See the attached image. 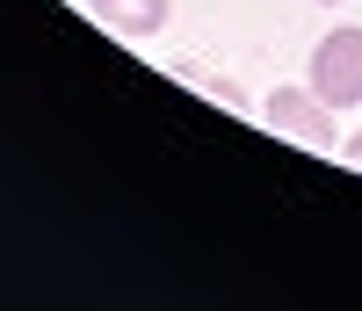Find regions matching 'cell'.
I'll list each match as a JSON object with an SVG mask.
<instances>
[{"instance_id":"1","label":"cell","mask_w":362,"mask_h":311,"mask_svg":"<svg viewBox=\"0 0 362 311\" xmlns=\"http://www.w3.org/2000/svg\"><path fill=\"white\" fill-rule=\"evenodd\" d=\"M261 123L276 138L305 145V152H334V102H319L312 87H276L268 109H261Z\"/></svg>"},{"instance_id":"2","label":"cell","mask_w":362,"mask_h":311,"mask_svg":"<svg viewBox=\"0 0 362 311\" xmlns=\"http://www.w3.org/2000/svg\"><path fill=\"white\" fill-rule=\"evenodd\" d=\"M312 95L334 102V109H355L362 102V29H334V37H319L312 51Z\"/></svg>"},{"instance_id":"3","label":"cell","mask_w":362,"mask_h":311,"mask_svg":"<svg viewBox=\"0 0 362 311\" xmlns=\"http://www.w3.org/2000/svg\"><path fill=\"white\" fill-rule=\"evenodd\" d=\"M87 15L116 37H160L167 29V0H87Z\"/></svg>"},{"instance_id":"4","label":"cell","mask_w":362,"mask_h":311,"mask_svg":"<svg viewBox=\"0 0 362 311\" xmlns=\"http://www.w3.org/2000/svg\"><path fill=\"white\" fill-rule=\"evenodd\" d=\"M348 160H355V167H362V131H355V138H348Z\"/></svg>"},{"instance_id":"5","label":"cell","mask_w":362,"mask_h":311,"mask_svg":"<svg viewBox=\"0 0 362 311\" xmlns=\"http://www.w3.org/2000/svg\"><path fill=\"white\" fill-rule=\"evenodd\" d=\"M326 8H334V0H326Z\"/></svg>"}]
</instances>
